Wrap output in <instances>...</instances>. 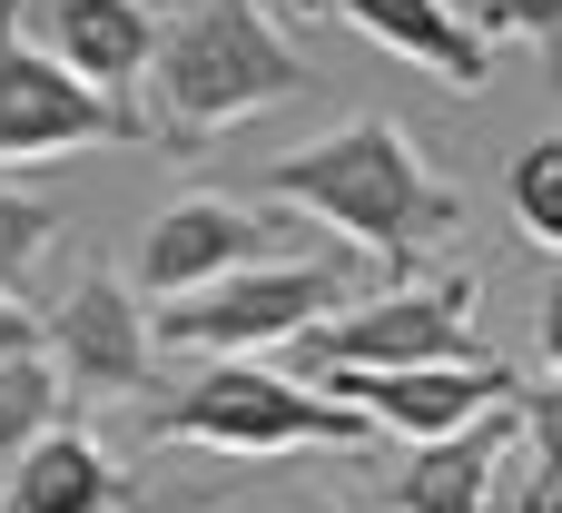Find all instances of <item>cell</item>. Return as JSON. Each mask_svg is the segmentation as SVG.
Returning a JSON list of instances; mask_svg holds the SVG:
<instances>
[{"label":"cell","instance_id":"obj_9","mask_svg":"<svg viewBox=\"0 0 562 513\" xmlns=\"http://www.w3.org/2000/svg\"><path fill=\"white\" fill-rule=\"evenodd\" d=\"M257 257H277V227L257 208H237V198H178L138 237V287L168 306V297H198V287H217L227 267H257Z\"/></svg>","mask_w":562,"mask_h":513},{"label":"cell","instance_id":"obj_8","mask_svg":"<svg viewBox=\"0 0 562 513\" xmlns=\"http://www.w3.org/2000/svg\"><path fill=\"white\" fill-rule=\"evenodd\" d=\"M326 395H346L366 425H395V435H415V445H435V435H454V425H474V415H494V405H514L524 386H514V366H494V356H445V366H366V376H316Z\"/></svg>","mask_w":562,"mask_h":513},{"label":"cell","instance_id":"obj_3","mask_svg":"<svg viewBox=\"0 0 562 513\" xmlns=\"http://www.w3.org/2000/svg\"><path fill=\"white\" fill-rule=\"evenodd\" d=\"M158 445H217V455H286V445H366L375 425L326 395V386H296V376H267L247 356H217L198 386H178L158 415H148Z\"/></svg>","mask_w":562,"mask_h":513},{"label":"cell","instance_id":"obj_6","mask_svg":"<svg viewBox=\"0 0 562 513\" xmlns=\"http://www.w3.org/2000/svg\"><path fill=\"white\" fill-rule=\"evenodd\" d=\"M148 148V119L128 99H99L89 79H69L0 0V158H49V148Z\"/></svg>","mask_w":562,"mask_h":513},{"label":"cell","instance_id":"obj_12","mask_svg":"<svg viewBox=\"0 0 562 513\" xmlns=\"http://www.w3.org/2000/svg\"><path fill=\"white\" fill-rule=\"evenodd\" d=\"M514 465V405L415 445V465L395 475V513H494V484Z\"/></svg>","mask_w":562,"mask_h":513},{"label":"cell","instance_id":"obj_1","mask_svg":"<svg viewBox=\"0 0 562 513\" xmlns=\"http://www.w3.org/2000/svg\"><path fill=\"white\" fill-rule=\"evenodd\" d=\"M257 188H267L277 208L326 218L346 247H366V257L385 267V287H405V277L425 267V247L464 227V198L425 168L415 129H405V119H385V109H366V119L326 129L316 148L267 158V168H257Z\"/></svg>","mask_w":562,"mask_h":513},{"label":"cell","instance_id":"obj_7","mask_svg":"<svg viewBox=\"0 0 562 513\" xmlns=\"http://www.w3.org/2000/svg\"><path fill=\"white\" fill-rule=\"evenodd\" d=\"M40 356L59 366V395L69 405H128V395H158V336L138 316V297L89 267L49 316H40Z\"/></svg>","mask_w":562,"mask_h":513},{"label":"cell","instance_id":"obj_22","mask_svg":"<svg viewBox=\"0 0 562 513\" xmlns=\"http://www.w3.org/2000/svg\"><path fill=\"white\" fill-rule=\"evenodd\" d=\"M296 10H326V0H296Z\"/></svg>","mask_w":562,"mask_h":513},{"label":"cell","instance_id":"obj_21","mask_svg":"<svg viewBox=\"0 0 562 513\" xmlns=\"http://www.w3.org/2000/svg\"><path fill=\"white\" fill-rule=\"evenodd\" d=\"M524 513H562V494H543V504H524Z\"/></svg>","mask_w":562,"mask_h":513},{"label":"cell","instance_id":"obj_23","mask_svg":"<svg viewBox=\"0 0 562 513\" xmlns=\"http://www.w3.org/2000/svg\"><path fill=\"white\" fill-rule=\"evenodd\" d=\"M454 10H464V0H454Z\"/></svg>","mask_w":562,"mask_h":513},{"label":"cell","instance_id":"obj_15","mask_svg":"<svg viewBox=\"0 0 562 513\" xmlns=\"http://www.w3.org/2000/svg\"><path fill=\"white\" fill-rule=\"evenodd\" d=\"M69 218H59V198H40V188H10L0 178V297H20L30 277H40V257H49V237H59Z\"/></svg>","mask_w":562,"mask_h":513},{"label":"cell","instance_id":"obj_19","mask_svg":"<svg viewBox=\"0 0 562 513\" xmlns=\"http://www.w3.org/2000/svg\"><path fill=\"white\" fill-rule=\"evenodd\" d=\"M30 346H40V316L20 297H0V356H30Z\"/></svg>","mask_w":562,"mask_h":513},{"label":"cell","instance_id":"obj_17","mask_svg":"<svg viewBox=\"0 0 562 513\" xmlns=\"http://www.w3.org/2000/svg\"><path fill=\"white\" fill-rule=\"evenodd\" d=\"M514 445H524V494H514V513L543 504V494H562V366L543 376V395H514Z\"/></svg>","mask_w":562,"mask_h":513},{"label":"cell","instance_id":"obj_10","mask_svg":"<svg viewBox=\"0 0 562 513\" xmlns=\"http://www.w3.org/2000/svg\"><path fill=\"white\" fill-rule=\"evenodd\" d=\"M30 40H40L69 79H89L99 99H128V89L148 79L158 20H148V0H30Z\"/></svg>","mask_w":562,"mask_h":513},{"label":"cell","instance_id":"obj_20","mask_svg":"<svg viewBox=\"0 0 562 513\" xmlns=\"http://www.w3.org/2000/svg\"><path fill=\"white\" fill-rule=\"evenodd\" d=\"M533 336H543V366H562V277L533 297Z\"/></svg>","mask_w":562,"mask_h":513},{"label":"cell","instance_id":"obj_14","mask_svg":"<svg viewBox=\"0 0 562 513\" xmlns=\"http://www.w3.org/2000/svg\"><path fill=\"white\" fill-rule=\"evenodd\" d=\"M69 415V395H59V366L30 346V356H0V465L10 455H30L49 425Z\"/></svg>","mask_w":562,"mask_h":513},{"label":"cell","instance_id":"obj_2","mask_svg":"<svg viewBox=\"0 0 562 513\" xmlns=\"http://www.w3.org/2000/svg\"><path fill=\"white\" fill-rule=\"evenodd\" d=\"M148 69H158L168 148H198V138H217V129H237V119L286 109V99L316 89L306 49H296L257 0H188V10L158 30Z\"/></svg>","mask_w":562,"mask_h":513},{"label":"cell","instance_id":"obj_5","mask_svg":"<svg viewBox=\"0 0 562 513\" xmlns=\"http://www.w3.org/2000/svg\"><path fill=\"white\" fill-rule=\"evenodd\" d=\"M346 297H356L346 257H257V267H227L198 297H168V316L148 336L188 346V356H257V346H286L296 326L336 316Z\"/></svg>","mask_w":562,"mask_h":513},{"label":"cell","instance_id":"obj_13","mask_svg":"<svg viewBox=\"0 0 562 513\" xmlns=\"http://www.w3.org/2000/svg\"><path fill=\"white\" fill-rule=\"evenodd\" d=\"M0 513H128V475L79 425H49L30 455L0 465Z\"/></svg>","mask_w":562,"mask_h":513},{"label":"cell","instance_id":"obj_18","mask_svg":"<svg viewBox=\"0 0 562 513\" xmlns=\"http://www.w3.org/2000/svg\"><path fill=\"white\" fill-rule=\"evenodd\" d=\"M464 20L484 40H543L553 49V79H562V0H464Z\"/></svg>","mask_w":562,"mask_h":513},{"label":"cell","instance_id":"obj_4","mask_svg":"<svg viewBox=\"0 0 562 513\" xmlns=\"http://www.w3.org/2000/svg\"><path fill=\"white\" fill-rule=\"evenodd\" d=\"M474 306H484V277H474V267H445V277H405V287H375V297H346L336 316L296 326L286 346H296L316 376L445 366V356H474Z\"/></svg>","mask_w":562,"mask_h":513},{"label":"cell","instance_id":"obj_16","mask_svg":"<svg viewBox=\"0 0 562 513\" xmlns=\"http://www.w3.org/2000/svg\"><path fill=\"white\" fill-rule=\"evenodd\" d=\"M504 208H514V227H524L533 247H562V129L533 138V148L504 168Z\"/></svg>","mask_w":562,"mask_h":513},{"label":"cell","instance_id":"obj_11","mask_svg":"<svg viewBox=\"0 0 562 513\" xmlns=\"http://www.w3.org/2000/svg\"><path fill=\"white\" fill-rule=\"evenodd\" d=\"M346 30H366L375 49H395V59H415L425 79H445L454 99H474L484 79H494V40L454 10V0H326Z\"/></svg>","mask_w":562,"mask_h":513}]
</instances>
